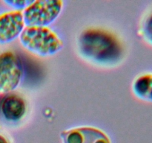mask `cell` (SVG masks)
Listing matches in <instances>:
<instances>
[{
  "mask_svg": "<svg viewBox=\"0 0 152 143\" xmlns=\"http://www.w3.org/2000/svg\"><path fill=\"white\" fill-rule=\"evenodd\" d=\"M1 114L10 122L19 121L26 112V104L20 95L8 93L2 98L0 104Z\"/></svg>",
  "mask_w": 152,
  "mask_h": 143,
  "instance_id": "52a82bcc",
  "label": "cell"
},
{
  "mask_svg": "<svg viewBox=\"0 0 152 143\" xmlns=\"http://www.w3.org/2000/svg\"><path fill=\"white\" fill-rule=\"evenodd\" d=\"M77 44L83 57L98 63L115 62L122 55L121 45L117 38L104 30H86L79 37Z\"/></svg>",
  "mask_w": 152,
  "mask_h": 143,
  "instance_id": "6da1fadb",
  "label": "cell"
},
{
  "mask_svg": "<svg viewBox=\"0 0 152 143\" xmlns=\"http://www.w3.org/2000/svg\"><path fill=\"white\" fill-rule=\"evenodd\" d=\"M0 143H11V142L6 136L0 133Z\"/></svg>",
  "mask_w": 152,
  "mask_h": 143,
  "instance_id": "8fae6325",
  "label": "cell"
},
{
  "mask_svg": "<svg viewBox=\"0 0 152 143\" xmlns=\"http://www.w3.org/2000/svg\"><path fill=\"white\" fill-rule=\"evenodd\" d=\"M32 1H28V0H8V1H4V2L14 7L15 10H23L25 7L31 4Z\"/></svg>",
  "mask_w": 152,
  "mask_h": 143,
  "instance_id": "30bf717a",
  "label": "cell"
},
{
  "mask_svg": "<svg viewBox=\"0 0 152 143\" xmlns=\"http://www.w3.org/2000/svg\"><path fill=\"white\" fill-rule=\"evenodd\" d=\"M25 28L22 10H13L0 13V45L14 40Z\"/></svg>",
  "mask_w": 152,
  "mask_h": 143,
  "instance_id": "5b68a950",
  "label": "cell"
},
{
  "mask_svg": "<svg viewBox=\"0 0 152 143\" xmlns=\"http://www.w3.org/2000/svg\"><path fill=\"white\" fill-rule=\"evenodd\" d=\"M139 35L147 45L152 47V10L142 18L140 24Z\"/></svg>",
  "mask_w": 152,
  "mask_h": 143,
  "instance_id": "9c48e42d",
  "label": "cell"
},
{
  "mask_svg": "<svg viewBox=\"0 0 152 143\" xmlns=\"http://www.w3.org/2000/svg\"><path fill=\"white\" fill-rule=\"evenodd\" d=\"M63 1L60 0H37L22 10L25 27H48L60 14Z\"/></svg>",
  "mask_w": 152,
  "mask_h": 143,
  "instance_id": "3957f363",
  "label": "cell"
},
{
  "mask_svg": "<svg viewBox=\"0 0 152 143\" xmlns=\"http://www.w3.org/2000/svg\"><path fill=\"white\" fill-rule=\"evenodd\" d=\"M22 66L13 52L0 54V93L8 94L18 87L22 77Z\"/></svg>",
  "mask_w": 152,
  "mask_h": 143,
  "instance_id": "277c9868",
  "label": "cell"
},
{
  "mask_svg": "<svg viewBox=\"0 0 152 143\" xmlns=\"http://www.w3.org/2000/svg\"><path fill=\"white\" fill-rule=\"evenodd\" d=\"M62 143H111L105 133L93 127H79L62 131Z\"/></svg>",
  "mask_w": 152,
  "mask_h": 143,
  "instance_id": "8992f818",
  "label": "cell"
},
{
  "mask_svg": "<svg viewBox=\"0 0 152 143\" xmlns=\"http://www.w3.org/2000/svg\"><path fill=\"white\" fill-rule=\"evenodd\" d=\"M132 89L138 99L152 103V72L137 76L132 83Z\"/></svg>",
  "mask_w": 152,
  "mask_h": 143,
  "instance_id": "ba28073f",
  "label": "cell"
},
{
  "mask_svg": "<svg viewBox=\"0 0 152 143\" xmlns=\"http://www.w3.org/2000/svg\"><path fill=\"white\" fill-rule=\"evenodd\" d=\"M19 41L26 50L40 57L55 55L63 48V41L48 27H25Z\"/></svg>",
  "mask_w": 152,
  "mask_h": 143,
  "instance_id": "7a4b0ae2",
  "label": "cell"
}]
</instances>
